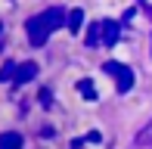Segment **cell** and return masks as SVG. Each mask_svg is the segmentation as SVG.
I'll list each match as a JSON object with an SVG mask.
<instances>
[{
    "instance_id": "6da1fadb",
    "label": "cell",
    "mask_w": 152,
    "mask_h": 149,
    "mask_svg": "<svg viewBox=\"0 0 152 149\" xmlns=\"http://www.w3.org/2000/svg\"><path fill=\"white\" fill-rule=\"evenodd\" d=\"M25 31H28L31 47H44V44H47V37H50V31H47V25L40 22V16H31L28 22H25Z\"/></svg>"
},
{
    "instance_id": "7a4b0ae2",
    "label": "cell",
    "mask_w": 152,
    "mask_h": 149,
    "mask_svg": "<svg viewBox=\"0 0 152 149\" xmlns=\"http://www.w3.org/2000/svg\"><path fill=\"white\" fill-rule=\"evenodd\" d=\"M118 34H121V25L112 22V19H106V22H102V44H106V47H115Z\"/></svg>"
},
{
    "instance_id": "3957f363",
    "label": "cell",
    "mask_w": 152,
    "mask_h": 149,
    "mask_svg": "<svg viewBox=\"0 0 152 149\" xmlns=\"http://www.w3.org/2000/svg\"><path fill=\"white\" fill-rule=\"evenodd\" d=\"M22 146H25L22 134H16V131H3L0 134V149H22Z\"/></svg>"
},
{
    "instance_id": "277c9868",
    "label": "cell",
    "mask_w": 152,
    "mask_h": 149,
    "mask_svg": "<svg viewBox=\"0 0 152 149\" xmlns=\"http://www.w3.org/2000/svg\"><path fill=\"white\" fill-rule=\"evenodd\" d=\"M37 78V62H22L19 65V74H16V84H28V81Z\"/></svg>"
},
{
    "instance_id": "5b68a950",
    "label": "cell",
    "mask_w": 152,
    "mask_h": 149,
    "mask_svg": "<svg viewBox=\"0 0 152 149\" xmlns=\"http://www.w3.org/2000/svg\"><path fill=\"white\" fill-rule=\"evenodd\" d=\"M134 146H137V149H146V146H152V121H149L146 127H140V131H137Z\"/></svg>"
},
{
    "instance_id": "8992f818",
    "label": "cell",
    "mask_w": 152,
    "mask_h": 149,
    "mask_svg": "<svg viewBox=\"0 0 152 149\" xmlns=\"http://www.w3.org/2000/svg\"><path fill=\"white\" fill-rule=\"evenodd\" d=\"M115 87H118V93H127L130 87H134V72H130L127 65H124V72L115 78Z\"/></svg>"
},
{
    "instance_id": "52a82bcc",
    "label": "cell",
    "mask_w": 152,
    "mask_h": 149,
    "mask_svg": "<svg viewBox=\"0 0 152 149\" xmlns=\"http://www.w3.org/2000/svg\"><path fill=\"white\" fill-rule=\"evenodd\" d=\"M87 47H96V44H102V22H93L90 28H87Z\"/></svg>"
},
{
    "instance_id": "ba28073f",
    "label": "cell",
    "mask_w": 152,
    "mask_h": 149,
    "mask_svg": "<svg viewBox=\"0 0 152 149\" xmlns=\"http://www.w3.org/2000/svg\"><path fill=\"white\" fill-rule=\"evenodd\" d=\"M81 22H84V9H72V12H68L65 28L72 31V34H78V31H81Z\"/></svg>"
},
{
    "instance_id": "9c48e42d",
    "label": "cell",
    "mask_w": 152,
    "mask_h": 149,
    "mask_svg": "<svg viewBox=\"0 0 152 149\" xmlns=\"http://www.w3.org/2000/svg\"><path fill=\"white\" fill-rule=\"evenodd\" d=\"M78 90L84 93V99H90V103H96V99H99V96H96V87H93V81H90V78L78 81Z\"/></svg>"
},
{
    "instance_id": "30bf717a",
    "label": "cell",
    "mask_w": 152,
    "mask_h": 149,
    "mask_svg": "<svg viewBox=\"0 0 152 149\" xmlns=\"http://www.w3.org/2000/svg\"><path fill=\"white\" fill-rule=\"evenodd\" d=\"M19 74V65L16 62H3V69H0V81H10V78H16Z\"/></svg>"
},
{
    "instance_id": "8fae6325",
    "label": "cell",
    "mask_w": 152,
    "mask_h": 149,
    "mask_svg": "<svg viewBox=\"0 0 152 149\" xmlns=\"http://www.w3.org/2000/svg\"><path fill=\"white\" fill-rule=\"evenodd\" d=\"M102 72H109L112 78H118V74L124 72V65H121V62H106V65H102Z\"/></svg>"
},
{
    "instance_id": "7c38bea8",
    "label": "cell",
    "mask_w": 152,
    "mask_h": 149,
    "mask_svg": "<svg viewBox=\"0 0 152 149\" xmlns=\"http://www.w3.org/2000/svg\"><path fill=\"white\" fill-rule=\"evenodd\" d=\"M37 99H40V106H44V109H50V106H53V93L47 90V87H44V90L37 93Z\"/></svg>"
},
{
    "instance_id": "4fadbf2b",
    "label": "cell",
    "mask_w": 152,
    "mask_h": 149,
    "mask_svg": "<svg viewBox=\"0 0 152 149\" xmlns=\"http://www.w3.org/2000/svg\"><path fill=\"white\" fill-rule=\"evenodd\" d=\"M99 140H102L99 134H96V131H90V134H87V137H84V143H99Z\"/></svg>"
},
{
    "instance_id": "5bb4252c",
    "label": "cell",
    "mask_w": 152,
    "mask_h": 149,
    "mask_svg": "<svg viewBox=\"0 0 152 149\" xmlns=\"http://www.w3.org/2000/svg\"><path fill=\"white\" fill-rule=\"evenodd\" d=\"M72 149H84V140H75V143H72Z\"/></svg>"
},
{
    "instance_id": "9a60e30c",
    "label": "cell",
    "mask_w": 152,
    "mask_h": 149,
    "mask_svg": "<svg viewBox=\"0 0 152 149\" xmlns=\"http://www.w3.org/2000/svg\"><path fill=\"white\" fill-rule=\"evenodd\" d=\"M0 31H3V22H0Z\"/></svg>"
}]
</instances>
